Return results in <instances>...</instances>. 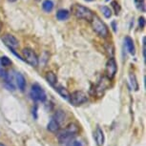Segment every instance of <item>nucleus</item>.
<instances>
[{
    "label": "nucleus",
    "instance_id": "nucleus-1",
    "mask_svg": "<svg viewBox=\"0 0 146 146\" xmlns=\"http://www.w3.org/2000/svg\"><path fill=\"white\" fill-rule=\"evenodd\" d=\"M72 12L74 15H76V17H78L79 19H83V20L90 21L94 17V13L92 10H90L89 8L83 6L81 4H75L72 8Z\"/></svg>",
    "mask_w": 146,
    "mask_h": 146
},
{
    "label": "nucleus",
    "instance_id": "nucleus-2",
    "mask_svg": "<svg viewBox=\"0 0 146 146\" xmlns=\"http://www.w3.org/2000/svg\"><path fill=\"white\" fill-rule=\"evenodd\" d=\"M91 24H92L93 30L98 34L100 36L106 38L109 36V29L107 25L101 19L98 17V15H94L93 19L91 20Z\"/></svg>",
    "mask_w": 146,
    "mask_h": 146
},
{
    "label": "nucleus",
    "instance_id": "nucleus-3",
    "mask_svg": "<svg viewBox=\"0 0 146 146\" xmlns=\"http://www.w3.org/2000/svg\"><path fill=\"white\" fill-rule=\"evenodd\" d=\"M30 96H31L32 100L35 101H43L46 100V93L45 91L42 89V87L38 84H34L32 86L31 92H30Z\"/></svg>",
    "mask_w": 146,
    "mask_h": 146
},
{
    "label": "nucleus",
    "instance_id": "nucleus-4",
    "mask_svg": "<svg viewBox=\"0 0 146 146\" xmlns=\"http://www.w3.org/2000/svg\"><path fill=\"white\" fill-rule=\"evenodd\" d=\"M70 102L73 104L74 106H79L81 104L87 102L88 96L84 92L82 91H76L73 94L70 95V98H69Z\"/></svg>",
    "mask_w": 146,
    "mask_h": 146
},
{
    "label": "nucleus",
    "instance_id": "nucleus-5",
    "mask_svg": "<svg viewBox=\"0 0 146 146\" xmlns=\"http://www.w3.org/2000/svg\"><path fill=\"white\" fill-rule=\"evenodd\" d=\"M22 53H23V57H24L23 59L25 60L28 64L33 66V67H36L38 65V57L36 56V54H35L32 49L25 48L22 51Z\"/></svg>",
    "mask_w": 146,
    "mask_h": 146
},
{
    "label": "nucleus",
    "instance_id": "nucleus-6",
    "mask_svg": "<svg viewBox=\"0 0 146 146\" xmlns=\"http://www.w3.org/2000/svg\"><path fill=\"white\" fill-rule=\"evenodd\" d=\"M117 72V61H115V59L114 57H110L106 63V67H105V74H106L107 78H108L109 80L113 79L115 78Z\"/></svg>",
    "mask_w": 146,
    "mask_h": 146
},
{
    "label": "nucleus",
    "instance_id": "nucleus-7",
    "mask_svg": "<svg viewBox=\"0 0 146 146\" xmlns=\"http://www.w3.org/2000/svg\"><path fill=\"white\" fill-rule=\"evenodd\" d=\"M1 40L6 46L9 47L10 49H15L19 46V41L15 35L11 34H5L1 36Z\"/></svg>",
    "mask_w": 146,
    "mask_h": 146
},
{
    "label": "nucleus",
    "instance_id": "nucleus-8",
    "mask_svg": "<svg viewBox=\"0 0 146 146\" xmlns=\"http://www.w3.org/2000/svg\"><path fill=\"white\" fill-rule=\"evenodd\" d=\"M57 139H58V142L59 144L61 146H68L69 143H70L72 140L75 139V136H73V135H70L67 132L63 131L61 133L58 134V136H57Z\"/></svg>",
    "mask_w": 146,
    "mask_h": 146
},
{
    "label": "nucleus",
    "instance_id": "nucleus-9",
    "mask_svg": "<svg viewBox=\"0 0 146 146\" xmlns=\"http://www.w3.org/2000/svg\"><path fill=\"white\" fill-rule=\"evenodd\" d=\"M95 139H96V145H98V146H103L104 141H105V136H104V133H103L102 129H101L100 127H98L96 129Z\"/></svg>",
    "mask_w": 146,
    "mask_h": 146
},
{
    "label": "nucleus",
    "instance_id": "nucleus-10",
    "mask_svg": "<svg viewBox=\"0 0 146 146\" xmlns=\"http://www.w3.org/2000/svg\"><path fill=\"white\" fill-rule=\"evenodd\" d=\"M124 41H125V46H126V49H127L128 53L132 54V56H135V54H136V48H135L134 40L132 39L130 36H126Z\"/></svg>",
    "mask_w": 146,
    "mask_h": 146
},
{
    "label": "nucleus",
    "instance_id": "nucleus-11",
    "mask_svg": "<svg viewBox=\"0 0 146 146\" xmlns=\"http://www.w3.org/2000/svg\"><path fill=\"white\" fill-rule=\"evenodd\" d=\"M15 80H16V85H17L18 89L20 91H24L26 87V79L24 78V76L20 73H17L15 76Z\"/></svg>",
    "mask_w": 146,
    "mask_h": 146
},
{
    "label": "nucleus",
    "instance_id": "nucleus-12",
    "mask_svg": "<svg viewBox=\"0 0 146 146\" xmlns=\"http://www.w3.org/2000/svg\"><path fill=\"white\" fill-rule=\"evenodd\" d=\"M47 129L52 133H57L60 129V124L54 119H51L47 125Z\"/></svg>",
    "mask_w": 146,
    "mask_h": 146
},
{
    "label": "nucleus",
    "instance_id": "nucleus-13",
    "mask_svg": "<svg viewBox=\"0 0 146 146\" xmlns=\"http://www.w3.org/2000/svg\"><path fill=\"white\" fill-rule=\"evenodd\" d=\"M64 131L67 132V133H69L70 135L76 136V135L79 132V127L76 124V123L71 122V123H69L67 126H66V129H65Z\"/></svg>",
    "mask_w": 146,
    "mask_h": 146
},
{
    "label": "nucleus",
    "instance_id": "nucleus-14",
    "mask_svg": "<svg viewBox=\"0 0 146 146\" xmlns=\"http://www.w3.org/2000/svg\"><path fill=\"white\" fill-rule=\"evenodd\" d=\"M46 80L48 81V83L51 86H56V84L57 83V78L56 76V74L54 72H47L46 73Z\"/></svg>",
    "mask_w": 146,
    "mask_h": 146
},
{
    "label": "nucleus",
    "instance_id": "nucleus-15",
    "mask_svg": "<svg viewBox=\"0 0 146 146\" xmlns=\"http://www.w3.org/2000/svg\"><path fill=\"white\" fill-rule=\"evenodd\" d=\"M69 15H70L69 11L64 10V9L58 10V11H57V13H56V18L58 19L59 21L67 20V19L69 18Z\"/></svg>",
    "mask_w": 146,
    "mask_h": 146
},
{
    "label": "nucleus",
    "instance_id": "nucleus-16",
    "mask_svg": "<svg viewBox=\"0 0 146 146\" xmlns=\"http://www.w3.org/2000/svg\"><path fill=\"white\" fill-rule=\"evenodd\" d=\"M54 3L52 0H44L42 2V9L46 13H51L54 10Z\"/></svg>",
    "mask_w": 146,
    "mask_h": 146
},
{
    "label": "nucleus",
    "instance_id": "nucleus-17",
    "mask_svg": "<svg viewBox=\"0 0 146 146\" xmlns=\"http://www.w3.org/2000/svg\"><path fill=\"white\" fill-rule=\"evenodd\" d=\"M56 90L57 91V93H58L63 98H65V100H69L71 94L69 93V91L66 89L65 87H63V86H57V87H56Z\"/></svg>",
    "mask_w": 146,
    "mask_h": 146
},
{
    "label": "nucleus",
    "instance_id": "nucleus-18",
    "mask_svg": "<svg viewBox=\"0 0 146 146\" xmlns=\"http://www.w3.org/2000/svg\"><path fill=\"white\" fill-rule=\"evenodd\" d=\"M65 117H66L65 113L63 112V111H61V110H58V111L56 112V114H54L53 119L57 121V122H58L59 124H60V123H62L63 121L65 120Z\"/></svg>",
    "mask_w": 146,
    "mask_h": 146
},
{
    "label": "nucleus",
    "instance_id": "nucleus-19",
    "mask_svg": "<svg viewBox=\"0 0 146 146\" xmlns=\"http://www.w3.org/2000/svg\"><path fill=\"white\" fill-rule=\"evenodd\" d=\"M129 78H130L132 88H133L135 91L139 90V83H137V78H136V76H135V74L130 73V75H129Z\"/></svg>",
    "mask_w": 146,
    "mask_h": 146
},
{
    "label": "nucleus",
    "instance_id": "nucleus-20",
    "mask_svg": "<svg viewBox=\"0 0 146 146\" xmlns=\"http://www.w3.org/2000/svg\"><path fill=\"white\" fill-rule=\"evenodd\" d=\"M0 64H1L2 67H9V66L12 65V60H11L9 57L6 56H3L2 57H0Z\"/></svg>",
    "mask_w": 146,
    "mask_h": 146
},
{
    "label": "nucleus",
    "instance_id": "nucleus-21",
    "mask_svg": "<svg viewBox=\"0 0 146 146\" xmlns=\"http://www.w3.org/2000/svg\"><path fill=\"white\" fill-rule=\"evenodd\" d=\"M101 12H102L104 17L105 18H110L112 16V10L107 6H102L100 8Z\"/></svg>",
    "mask_w": 146,
    "mask_h": 146
},
{
    "label": "nucleus",
    "instance_id": "nucleus-22",
    "mask_svg": "<svg viewBox=\"0 0 146 146\" xmlns=\"http://www.w3.org/2000/svg\"><path fill=\"white\" fill-rule=\"evenodd\" d=\"M111 7L113 8V9H114L115 15H117L118 13H119L120 10H121V8H120V5H119V3H118L117 1H115V0H114V1H112V2H111Z\"/></svg>",
    "mask_w": 146,
    "mask_h": 146
},
{
    "label": "nucleus",
    "instance_id": "nucleus-23",
    "mask_svg": "<svg viewBox=\"0 0 146 146\" xmlns=\"http://www.w3.org/2000/svg\"><path fill=\"white\" fill-rule=\"evenodd\" d=\"M135 3L137 8V10H139L140 12H144L145 11V5H144V0H135Z\"/></svg>",
    "mask_w": 146,
    "mask_h": 146
},
{
    "label": "nucleus",
    "instance_id": "nucleus-24",
    "mask_svg": "<svg viewBox=\"0 0 146 146\" xmlns=\"http://www.w3.org/2000/svg\"><path fill=\"white\" fill-rule=\"evenodd\" d=\"M68 146H82V142L80 141V140L73 139L70 143H69Z\"/></svg>",
    "mask_w": 146,
    "mask_h": 146
},
{
    "label": "nucleus",
    "instance_id": "nucleus-25",
    "mask_svg": "<svg viewBox=\"0 0 146 146\" xmlns=\"http://www.w3.org/2000/svg\"><path fill=\"white\" fill-rule=\"evenodd\" d=\"M139 26L140 29H143L145 26V18L143 17V16H140L139 18Z\"/></svg>",
    "mask_w": 146,
    "mask_h": 146
},
{
    "label": "nucleus",
    "instance_id": "nucleus-26",
    "mask_svg": "<svg viewBox=\"0 0 146 146\" xmlns=\"http://www.w3.org/2000/svg\"><path fill=\"white\" fill-rule=\"evenodd\" d=\"M6 75H7L6 71L4 70V68L2 67V66H1V64H0V78H4L5 76H6Z\"/></svg>",
    "mask_w": 146,
    "mask_h": 146
},
{
    "label": "nucleus",
    "instance_id": "nucleus-27",
    "mask_svg": "<svg viewBox=\"0 0 146 146\" xmlns=\"http://www.w3.org/2000/svg\"><path fill=\"white\" fill-rule=\"evenodd\" d=\"M112 26L114 27V28H113V29H114V31H115V32H117V27H115V21H113V22H112Z\"/></svg>",
    "mask_w": 146,
    "mask_h": 146
},
{
    "label": "nucleus",
    "instance_id": "nucleus-28",
    "mask_svg": "<svg viewBox=\"0 0 146 146\" xmlns=\"http://www.w3.org/2000/svg\"><path fill=\"white\" fill-rule=\"evenodd\" d=\"M1 29H2V23H1V21H0V31H1Z\"/></svg>",
    "mask_w": 146,
    "mask_h": 146
},
{
    "label": "nucleus",
    "instance_id": "nucleus-29",
    "mask_svg": "<svg viewBox=\"0 0 146 146\" xmlns=\"http://www.w3.org/2000/svg\"><path fill=\"white\" fill-rule=\"evenodd\" d=\"M9 1H10V2H15L16 0H9Z\"/></svg>",
    "mask_w": 146,
    "mask_h": 146
},
{
    "label": "nucleus",
    "instance_id": "nucleus-30",
    "mask_svg": "<svg viewBox=\"0 0 146 146\" xmlns=\"http://www.w3.org/2000/svg\"><path fill=\"white\" fill-rule=\"evenodd\" d=\"M0 146H5V144H3V143L0 142Z\"/></svg>",
    "mask_w": 146,
    "mask_h": 146
},
{
    "label": "nucleus",
    "instance_id": "nucleus-31",
    "mask_svg": "<svg viewBox=\"0 0 146 146\" xmlns=\"http://www.w3.org/2000/svg\"><path fill=\"white\" fill-rule=\"evenodd\" d=\"M85 1H88V2H91V1H94V0H85Z\"/></svg>",
    "mask_w": 146,
    "mask_h": 146
},
{
    "label": "nucleus",
    "instance_id": "nucleus-32",
    "mask_svg": "<svg viewBox=\"0 0 146 146\" xmlns=\"http://www.w3.org/2000/svg\"><path fill=\"white\" fill-rule=\"evenodd\" d=\"M35 1H40V0H35Z\"/></svg>",
    "mask_w": 146,
    "mask_h": 146
},
{
    "label": "nucleus",
    "instance_id": "nucleus-33",
    "mask_svg": "<svg viewBox=\"0 0 146 146\" xmlns=\"http://www.w3.org/2000/svg\"><path fill=\"white\" fill-rule=\"evenodd\" d=\"M106 1H109V0H106Z\"/></svg>",
    "mask_w": 146,
    "mask_h": 146
}]
</instances>
